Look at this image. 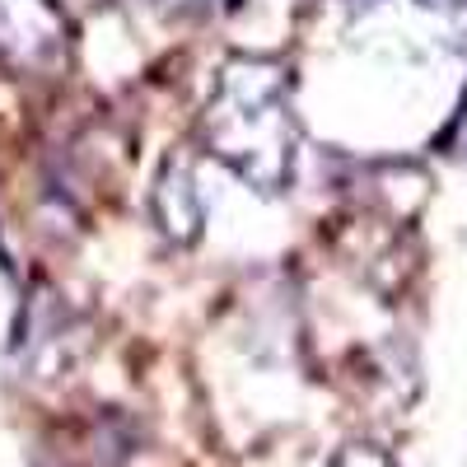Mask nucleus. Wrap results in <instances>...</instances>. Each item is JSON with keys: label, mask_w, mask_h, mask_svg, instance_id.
Wrapping results in <instances>:
<instances>
[{"label": "nucleus", "mask_w": 467, "mask_h": 467, "mask_svg": "<svg viewBox=\"0 0 467 467\" xmlns=\"http://www.w3.org/2000/svg\"><path fill=\"white\" fill-rule=\"evenodd\" d=\"M202 131L215 160H224L248 187L276 197L295 182L299 122L290 103V80L276 61L234 57L215 75V89L202 117Z\"/></svg>", "instance_id": "nucleus-1"}, {"label": "nucleus", "mask_w": 467, "mask_h": 467, "mask_svg": "<svg viewBox=\"0 0 467 467\" xmlns=\"http://www.w3.org/2000/svg\"><path fill=\"white\" fill-rule=\"evenodd\" d=\"M70 24L57 0H0V47L28 66H47L66 52Z\"/></svg>", "instance_id": "nucleus-2"}, {"label": "nucleus", "mask_w": 467, "mask_h": 467, "mask_svg": "<svg viewBox=\"0 0 467 467\" xmlns=\"http://www.w3.org/2000/svg\"><path fill=\"white\" fill-rule=\"evenodd\" d=\"M145 5L160 15H192V10H206L211 0H145Z\"/></svg>", "instance_id": "nucleus-4"}, {"label": "nucleus", "mask_w": 467, "mask_h": 467, "mask_svg": "<svg viewBox=\"0 0 467 467\" xmlns=\"http://www.w3.org/2000/svg\"><path fill=\"white\" fill-rule=\"evenodd\" d=\"M453 140H458V150L467 154V103H462V112H458V122H453Z\"/></svg>", "instance_id": "nucleus-5"}, {"label": "nucleus", "mask_w": 467, "mask_h": 467, "mask_svg": "<svg viewBox=\"0 0 467 467\" xmlns=\"http://www.w3.org/2000/svg\"><path fill=\"white\" fill-rule=\"evenodd\" d=\"M154 215H160L164 234L178 244H192L202 229V197H197V182H192V169L187 160H173L164 164L160 182H154Z\"/></svg>", "instance_id": "nucleus-3"}]
</instances>
